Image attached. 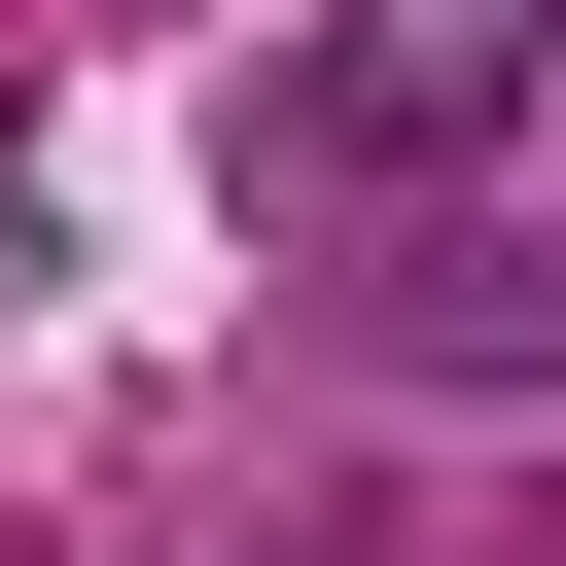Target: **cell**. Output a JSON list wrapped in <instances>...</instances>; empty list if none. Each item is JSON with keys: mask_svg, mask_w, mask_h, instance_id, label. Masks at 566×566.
Here are the masks:
<instances>
[{"mask_svg": "<svg viewBox=\"0 0 566 566\" xmlns=\"http://www.w3.org/2000/svg\"><path fill=\"white\" fill-rule=\"evenodd\" d=\"M531 71H566V0H318L248 71V212H424L531 142Z\"/></svg>", "mask_w": 566, "mask_h": 566, "instance_id": "cell-1", "label": "cell"}, {"mask_svg": "<svg viewBox=\"0 0 566 566\" xmlns=\"http://www.w3.org/2000/svg\"><path fill=\"white\" fill-rule=\"evenodd\" d=\"M424 354H566V248H424Z\"/></svg>", "mask_w": 566, "mask_h": 566, "instance_id": "cell-2", "label": "cell"}]
</instances>
